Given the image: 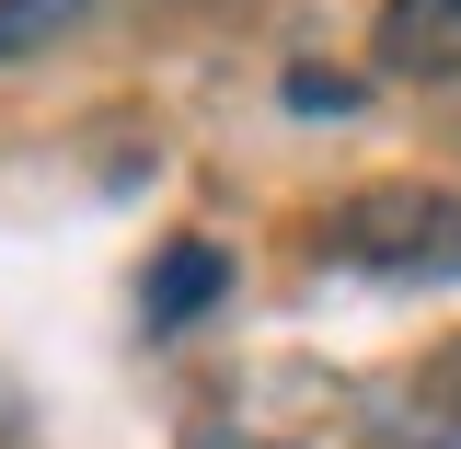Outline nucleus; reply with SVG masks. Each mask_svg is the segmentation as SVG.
Wrapping results in <instances>:
<instances>
[{"mask_svg":"<svg viewBox=\"0 0 461 449\" xmlns=\"http://www.w3.org/2000/svg\"><path fill=\"white\" fill-rule=\"evenodd\" d=\"M288 115H357V81L346 69H288Z\"/></svg>","mask_w":461,"mask_h":449,"instance_id":"39448f33","label":"nucleus"},{"mask_svg":"<svg viewBox=\"0 0 461 449\" xmlns=\"http://www.w3.org/2000/svg\"><path fill=\"white\" fill-rule=\"evenodd\" d=\"M369 58L393 81H461V0H381Z\"/></svg>","mask_w":461,"mask_h":449,"instance_id":"f03ea898","label":"nucleus"},{"mask_svg":"<svg viewBox=\"0 0 461 449\" xmlns=\"http://www.w3.org/2000/svg\"><path fill=\"white\" fill-rule=\"evenodd\" d=\"M69 23H93V0H0V58H35V47H58Z\"/></svg>","mask_w":461,"mask_h":449,"instance_id":"20e7f679","label":"nucleus"},{"mask_svg":"<svg viewBox=\"0 0 461 449\" xmlns=\"http://www.w3.org/2000/svg\"><path fill=\"white\" fill-rule=\"evenodd\" d=\"M323 254L357 277H461V196L450 184H357L323 208Z\"/></svg>","mask_w":461,"mask_h":449,"instance_id":"f257e3e1","label":"nucleus"},{"mask_svg":"<svg viewBox=\"0 0 461 449\" xmlns=\"http://www.w3.org/2000/svg\"><path fill=\"white\" fill-rule=\"evenodd\" d=\"M220 288H230V254L208 242V230H173L162 254H150V277H139V311H150V323L173 335V323H196Z\"/></svg>","mask_w":461,"mask_h":449,"instance_id":"7ed1b4c3","label":"nucleus"}]
</instances>
